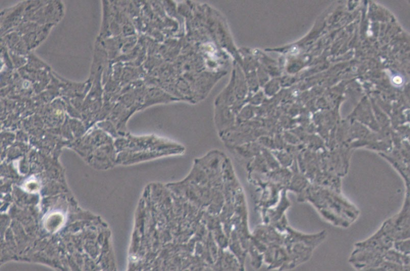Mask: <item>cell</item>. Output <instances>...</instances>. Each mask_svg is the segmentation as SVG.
Listing matches in <instances>:
<instances>
[{"mask_svg": "<svg viewBox=\"0 0 410 271\" xmlns=\"http://www.w3.org/2000/svg\"><path fill=\"white\" fill-rule=\"evenodd\" d=\"M123 150L141 151L148 153H163L170 151H183L184 147L171 140L156 135L135 136L129 133L123 134L121 139Z\"/></svg>", "mask_w": 410, "mask_h": 271, "instance_id": "1", "label": "cell"}, {"mask_svg": "<svg viewBox=\"0 0 410 271\" xmlns=\"http://www.w3.org/2000/svg\"><path fill=\"white\" fill-rule=\"evenodd\" d=\"M393 83L396 86H400L403 83V79L398 75H396L392 78Z\"/></svg>", "mask_w": 410, "mask_h": 271, "instance_id": "2", "label": "cell"}]
</instances>
